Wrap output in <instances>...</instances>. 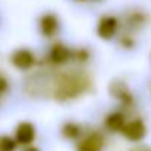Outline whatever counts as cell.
<instances>
[{
	"instance_id": "cell-15",
	"label": "cell",
	"mask_w": 151,
	"mask_h": 151,
	"mask_svg": "<svg viewBox=\"0 0 151 151\" xmlns=\"http://www.w3.org/2000/svg\"><path fill=\"white\" fill-rule=\"evenodd\" d=\"M22 151H40L37 147H33V145H30V147H25Z\"/></svg>"
},
{
	"instance_id": "cell-11",
	"label": "cell",
	"mask_w": 151,
	"mask_h": 151,
	"mask_svg": "<svg viewBox=\"0 0 151 151\" xmlns=\"http://www.w3.org/2000/svg\"><path fill=\"white\" fill-rule=\"evenodd\" d=\"M61 133H62L64 138H67V139H70V141L77 139V138H80V135H82V126H79L77 123H74V122H67V123L62 126Z\"/></svg>"
},
{
	"instance_id": "cell-2",
	"label": "cell",
	"mask_w": 151,
	"mask_h": 151,
	"mask_svg": "<svg viewBox=\"0 0 151 151\" xmlns=\"http://www.w3.org/2000/svg\"><path fill=\"white\" fill-rule=\"evenodd\" d=\"M147 124L142 119H133L130 122H126L122 135L130 141V142H141L147 136Z\"/></svg>"
},
{
	"instance_id": "cell-9",
	"label": "cell",
	"mask_w": 151,
	"mask_h": 151,
	"mask_svg": "<svg viewBox=\"0 0 151 151\" xmlns=\"http://www.w3.org/2000/svg\"><path fill=\"white\" fill-rule=\"evenodd\" d=\"M59 30V19L53 14H45L40 18V31L45 37H53Z\"/></svg>"
},
{
	"instance_id": "cell-6",
	"label": "cell",
	"mask_w": 151,
	"mask_h": 151,
	"mask_svg": "<svg viewBox=\"0 0 151 151\" xmlns=\"http://www.w3.org/2000/svg\"><path fill=\"white\" fill-rule=\"evenodd\" d=\"M11 62H12V65H14L15 68H18V70H21V71H27V70H30V68L34 67V64H36V56H34V53H33L30 49L21 47V49H17V50L12 53Z\"/></svg>"
},
{
	"instance_id": "cell-10",
	"label": "cell",
	"mask_w": 151,
	"mask_h": 151,
	"mask_svg": "<svg viewBox=\"0 0 151 151\" xmlns=\"http://www.w3.org/2000/svg\"><path fill=\"white\" fill-rule=\"evenodd\" d=\"M124 124H126V116L122 111H113V113L105 116L104 126L108 132H113V133L122 132Z\"/></svg>"
},
{
	"instance_id": "cell-1",
	"label": "cell",
	"mask_w": 151,
	"mask_h": 151,
	"mask_svg": "<svg viewBox=\"0 0 151 151\" xmlns=\"http://www.w3.org/2000/svg\"><path fill=\"white\" fill-rule=\"evenodd\" d=\"M55 85L52 89V95L58 101L73 99L83 93L89 85V80L82 73H62L55 77Z\"/></svg>"
},
{
	"instance_id": "cell-5",
	"label": "cell",
	"mask_w": 151,
	"mask_h": 151,
	"mask_svg": "<svg viewBox=\"0 0 151 151\" xmlns=\"http://www.w3.org/2000/svg\"><path fill=\"white\" fill-rule=\"evenodd\" d=\"M36 136H37L36 126L31 122H21L15 129V136L14 138H15L17 144L24 145V147H30L36 141Z\"/></svg>"
},
{
	"instance_id": "cell-12",
	"label": "cell",
	"mask_w": 151,
	"mask_h": 151,
	"mask_svg": "<svg viewBox=\"0 0 151 151\" xmlns=\"http://www.w3.org/2000/svg\"><path fill=\"white\" fill-rule=\"evenodd\" d=\"M17 145L18 144L15 138L9 135H0V151H15Z\"/></svg>"
},
{
	"instance_id": "cell-14",
	"label": "cell",
	"mask_w": 151,
	"mask_h": 151,
	"mask_svg": "<svg viewBox=\"0 0 151 151\" xmlns=\"http://www.w3.org/2000/svg\"><path fill=\"white\" fill-rule=\"evenodd\" d=\"M132 151H151V148H150L148 145H138V147H135Z\"/></svg>"
},
{
	"instance_id": "cell-7",
	"label": "cell",
	"mask_w": 151,
	"mask_h": 151,
	"mask_svg": "<svg viewBox=\"0 0 151 151\" xmlns=\"http://www.w3.org/2000/svg\"><path fill=\"white\" fill-rule=\"evenodd\" d=\"M117 30H119V19L116 17H111V15L102 17L98 22V27H96L98 36L104 40H111L117 34Z\"/></svg>"
},
{
	"instance_id": "cell-4",
	"label": "cell",
	"mask_w": 151,
	"mask_h": 151,
	"mask_svg": "<svg viewBox=\"0 0 151 151\" xmlns=\"http://www.w3.org/2000/svg\"><path fill=\"white\" fill-rule=\"evenodd\" d=\"M104 147H105L104 135L95 130V132H89L79 141L77 151H102Z\"/></svg>"
},
{
	"instance_id": "cell-3",
	"label": "cell",
	"mask_w": 151,
	"mask_h": 151,
	"mask_svg": "<svg viewBox=\"0 0 151 151\" xmlns=\"http://www.w3.org/2000/svg\"><path fill=\"white\" fill-rule=\"evenodd\" d=\"M108 91H110V95L114 99H117L122 105L129 107V105L133 104V93L129 89L126 82H123V80H113L110 83V86H108Z\"/></svg>"
},
{
	"instance_id": "cell-13",
	"label": "cell",
	"mask_w": 151,
	"mask_h": 151,
	"mask_svg": "<svg viewBox=\"0 0 151 151\" xmlns=\"http://www.w3.org/2000/svg\"><path fill=\"white\" fill-rule=\"evenodd\" d=\"M8 91H9V83H8V79L5 77L3 74H0V96L5 95Z\"/></svg>"
},
{
	"instance_id": "cell-8",
	"label": "cell",
	"mask_w": 151,
	"mask_h": 151,
	"mask_svg": "<svg viewBox=\"0 0 151 151\" xmlns=\"http://www.w3.org/2000/svg\"><path fill=\"white\" fill-rule=\"evenodd\" d=\"M49 59L53 64L62 65V64H67L68 61L74 59V52L68 46H65L62 43H56L52 46V49L49 52Z\"/></svg>"
}]
</instances>
